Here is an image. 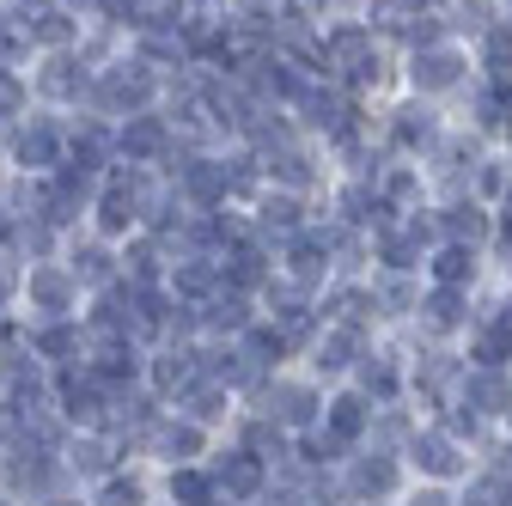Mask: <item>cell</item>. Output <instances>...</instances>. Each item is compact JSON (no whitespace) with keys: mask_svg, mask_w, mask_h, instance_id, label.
I'll list each match as a JSON object with an SVG mask.
<instances>
[{"mask_svg":"<svg viewBox=\"0 0 512 506\" xmlns=\"http://www.w3.org/2000/svg\"><path fill=\"white\" fill-rule=\"evenodd\" d=\"M19 299L31 305V324L80 318V287H74L68 263H31V269L19 275Z\"/></svg>","mask_w":512,"mask_h":506,"instance_id":"obj_1","label":"cell"},{"mask_svg":"<svg viewBox=\"0 0 512 506\" xmlns=\"http://www.w3.org/2000/svg\"><path fill=\"white\" fill-rule=\"evenodd\" d=\"M31 86H37L49 104H80V98L92 92V61H86V55H74V49H49Z\"/></svg>","mask_w":512,"mask_h":506,"instance_id":"obj_2","label":"cell"},{"mask_svg":"<svg viewBox=\"0 0 512 506\" xmlns=\"http://www.w3.org/2000/svg\"><path fill=\"white\" fill-rule=\"evenodd\" d=\"M61 159H68V135H61L49 116L19 122V135H13V165H25V171H43V177H49Z\"/></svg>","mask_w":512,"mask_h":506,"instance_id":"obj_3","label":"cell"},{"mask_svg":"<svg viewBox=\"0 0 512 506\" xmlns=\"http://www.w3.org/2000/svg\"><path fill=\"white\" fill-rule=\"evenodd\" d=\"M165 147H171L165 116H153V110L122 116V129H116V153H122V165H147V159H159Z\"/></svg>","mask_w":512,"mask_h":506,"instance_id":"obj_4","label":"cell"},{"mask_svg":"<svg viewBox=\"0 0 512 506\" xmlns=\"http://www.w3.org/2000/svg\"><path fill=\"white\" fill-rule=\"evenodd\" d=\"M68 275H74V287H86V293H104L110 281H122V263H116V250H110L104 238H92V244H74Z\"/></svg>","mask_w":512,"mask_h":506,"instance_id":"obj_5","label":"cell"},{"mask_svg":"<svg viewBox=\"0 0 512 506\" xmlns=\"http://www.w3.org/2000/svg\"><path fill=\"white\" fill-rule=\"evenodd\" d=\"M86 500H92V506H153V482H147L135 464H116L104 482L86 488Z\"/></svg>","mask_w":512,"mask_h":506,"instance_id":"obj_6","label":"cell"},{"mask_svg":"<svg viewBox=\"0 0 512 506\" xmlns=\"http://www.w3.org/2000/svg\"><path fill=\"white\" fill-rule=\"evenodd\" d=\"M214 494H226V500H244V494H256V488H263V458H256V452H226L214 470Z\"/></svg>","mask_w":512,"mask_h":506,"instance_id":"obj_7","label":"cell"},{"mask_svg":"<svg viewBox=\"0 0 512 506\" xmlns=\"http://www.w3.org/2000/svg\"><path fill=\"white\" fill-rule=\"evenodd\" d=\"M324 55H330V68H342L348 80H378V68H372V43H366V31H336L330 43H324Z\"/></svg>","mask_w":512,"mask_h":506,"instance_id":"obj_8","label":"cell"},{"mask_svg":"<svg viewBox=\"0 0 512 506\" xmlns=\"http://www.w3.org/2000/svg\"><path fill=\"white\" fill-rule=\"evenodd\" d=\"M165 500L171 506H208L220 494H214V476L202 464H177V470H165Z\"/></svg>","mask_w":512,"mask_h":506,"instance_id":"obj_9","label":"cell"},{"mask_svg":"<svg viewBox=\"0 0 512 506\" xmlns=\"http://www.w3.org/2000/svg\"><path fill=\"white\" fill-rule=\"evenodd\" d=\"M177 415L196 421V427H214V421L226 415V391L214 385V378H202V385H189V391L177 397Z\"/></svg>","mask_w":512,"mask_h":506,"instance_id":"obj_10","label":"cell"},{"mask_svg":"<svg viewBox=\"0 0 512 506\" xmlns=\"http://www.w3.org/2000/svg\"><path fill=\"white\" fill-rule=\"evenodd\" d=\"M171 293H177V299H208V293H214V263H202V257L177 263V269H171Z\"/></svg>","mask_w":512,"mask_h":506,"instance_id":"obj_11","label":"cell"},{"mask_svg":"<svg viewBox=\"0 0 512 506\" xmlns=\"http://www.w3.org/2000/svg\"><path fill=\"white\" fill-rule=\"evenodd\" d=\"M458 68H464V61H458L452 49H433V55H421V61H415V86L439 92V86H452V80H458Z\"/></svg>","mask_w":512,"mask_h":506,"instance_id":"obj_12","label":"cell"},{"mask_svg":"<svg viewBox=\"0 0 512 506\" xmlns=\"http://www.w3.org/2000/svg\"><path fill=\"white\" fill-rule=\"evenodd\" d=\"M196 324H208V330H244L250 318H244V299L238 293H208V311Z\"/></svg>","mask_w":512,"mask_h":506,"instance_id":"obj_13","label":"cell"},{"mask_svg":"<svg viewBox=\"0 0 512 506\" xmlns=\"http://www.w3.org/2000/svg\"><path fill=\"white\" fill-rule=\"evenodd\" d=\"M31 104V80L19 68H0V122H19Z\"/></svg>","mask_w":512,"mask_h":506,"instance_id":"obj_14","label":"cell"},{"mask_svg":"<svg viewBox=\"0 0 512 506\" xmlns=\"http://www.w3.org/2000/svg\"><path fill=\"white\" fill-rule=\"evenodd\" d=\"M470 403L506 409V378H500V372H476V378H470Z\"/></svg>","mask_w":512,"mask_h":506,"instance_id":"obj_15","label":"cell"},{"mask_svg":"<svg viewBox=\"0 0 512 506\" xmlns=\"http://www.w3.org/2000/svg\"><path fill=\"white\" fill-rule=\"evenodd\" d=\"M415 458H421L433 476H452V470H458V452L445 446V439H421V446H415Z\"/></svg>","mask_w":512,"mask_h":506,"instance_id":"obj_16","label":"cell"},{"mask_svg":"<svg viewBox=\"0 0 512 506\" xmlns=\"http://www.w3.org/2000/svg\"><path fill=\"white\" fill-rule=\"evenodd\" d=\"M330 427H336L342 439H348V433H360V427H366V403H360V397H342V403L330 409Z\"/></svg>","mask_w":512,"mask_h":506,"instance_id":"obj_17","label":"cell"},{"mask_svg":"<svg viewBox=\"0 0 512 506\" xmlns=\"http://www.w3.org/2000/svg\"><path fill=\"white\" fill-rule=\"evenodd\" d=\"M263 226H269V232H275V226H281V232H293V226H299V202L269 196V202H263Z\"/></svg>","mask_w":512,"mask_h":506,"instance_id":"obj_18","label":"cell"},{"mask_svg":"<svg viewBox=\"0 0 512 506\" xmlns=\"http://www.w3.org/2000/svg\"><path fill=\"white\" fill-rule=\"evenodd\" d=\"M269 403H281V409H269V415H281V421H305V415H311V397H305V391H293V385H281Z\"/></svg>","mask_w":512,"mask_h":506,"instance_id":"obj_19","label":"cell"},{"mask_svg":"<svg viewBox=\"0 0 512 506\" xmlns=\"http://www.w3.org/2000/svg\"><path fill=\"white\" fill-rule=\"evenodd\" d=\"M470 269H476V263H470V250H464V244H452V250L439 257V281H445V287H458Z\"/></svg>","mask_w":512,"mask_h":506,"instance_id":"obj_20","label":"cell"},{"mask_svg":"<svg viewBox=\"0 0 512 506\" xmlns=\"http://www.w3.org/2000/svg\"><path fill=\"white\" fill-rule=\"evenodd\" d=\"M232 281H238V287H256V281H263V250L244 244L238 257H232Z\"/></svg>","mask_w":512,"mask_h":506,"instance_id":"obj_21","label":"cell"},{"mask_svg":"<svg viewBox=\"0 0 512 506\" xmlns=\"http://www.w3.org/2000/svg\"><path fill=\"white\" fill-rule=\"evenodd\" d=\"M445 232H452V238H470V244H476V238L488 232V220H482L476 208H452V220H445Z\"/></svg>","mask_w":512,"mask_h":506,"instance_id":"obj_22","label":"cell"},{"mask_svg":"<svg viewBox=\"0 0 512 506\" xmlns=\"http://www.w3.org/2000/svg\"><path fill=\"white\" fill-rule=\"evenodd\" d=\"M427 318H433V324H458V318H464V311H458V293H452V287L433 293V299H427Z\"/></svg>","mask_w":512,"mask_h":506,"instance_id":"obj_23","label":"cell"},{"mask_svg":"<svg viewBox=\"0 0 512 506\" xmlns=\"http://www.w3.org/2000/svg\"><path fill=\"white\" fill-rule=\"evenodd\" d=\"M397 135H403V141H427V135H433V122H427V110H403V122H397Z\"/></svg>","mask_w":512,"mask_h":506,"instance_id":"obj_24","label":"cell"},{"mask_svg":"<svg viewBox=\"0 0 512 506\" xmlns=\"http://www.w3.org/2000/svg\"><path fill=\"white\" fill-rule=\"evenodd\" d=\"M366 494H384V488H391V464H360V476H354Z\"/></svg>","mask_w":512,"mask_h":506,"instance_id":"obj_25","label":"cell"},{"mask_svg":"<svg viewBox=\"0 0 512 506\" xmlns=\"http://www.w3.org/2000/svg\"><path fill=\"white\" fill-rule=\"evenodd\" d=\"M488 55H494V68H506V61H512V25H494L488 31Z\"/></svg>","mask_w":512,"mask_h":506,"instance_id":"obj_26","label":"cell"},{"mask_svg":"<svg viewBox=\"0 0 512 506\" xmlns=\"http://www.w3.org/2000/svg\"><path fill=\"white\" fill-rule=\"evenodd\" d=\"M31 506H92V500H86V488L68 482V488H55V494H43V500H31Z\"/></svg>","mask_w":512,"mask_h":506,"instance_id":"obj_27","label":"cell"},{"mask_svg":"<svg viewBox=\"0 0 512 506\" xmlns=\"http://www.w3.org/2000/svg\"><path fill=\"white\" fill-rule=\"evenodd\" d=\"M13 238H19V214L0 202V250H13Z\"/></svg>","mask_w":512,"mask_h":506,"instance_id":"obj_28","label":"cell"},{"mask_svg":"<svg viewBox=\"0 0 512 506\" xmlns=\"http://www.w3.org/2000/svg\"><path fill=\"white\" fill-rule=\"evenodd\" d=\"M281 177H287V183H305V177H311V171H305V153H281Z\"/></svg>","mask_w":512,"mask_h":506,"instance_id":"obj_29","label":"cell"},{"mask_svg":"<svg viewBox=\"0 0 512 506\" xmlns=\"http://www.w3.org/2000/svg\"><path fill=\"white\" fill-rule=\"evenodd\" d=\"M348 348H354V336H330V348H324V366H348Z\"/></svg>","mask_w":512,"mask_h":506,"instance_id":"obj_30","label":"cell"},{"mask_svg":"<svg viewBox=\"0 0 512 506\" xmlns=\"http://www.w3.org/2000/svg\"><path fill=\"white\" fill-rule=\"evenodd\" d=\"M348 220H366V189H348Z\"/></svg>","mask_w":512,"mask_h":506,"instance_id":"obj_31","label":"cell"},{"mask_svg":"<svg viewBox=\"0 0 512 506\" xmlns=\"http://www.w3.org/2000/svg\"><path fill=\"white\" fill-rule=\"evenodd\" d=\"M494 348H512V305L500 311V336H494Z\"/></svg>","mask_w":512,"mask_h":506,"instance_id":"obj_32","label":"cell"},{"mask_svg":"<svg viewBox=\"0 0 512 506\" xmlns=\"http://www.w3.org/2000/svg\"><path fill=\"white\" fill-rule=\"evenodd\" d=\"M421 506H445V500H439V494H433V500H421Z\"/></svg>","mask_w":512,"mask_h":506,"instance_id":"obj_33","label":"cell"},{"mask_svg":"<svg viewBox=\"0 0 512 506\" xmlns=\"http://www.w3.org/2000/svg\"><path fill=\"white\" fill-rule=\"evenodd\" d=\"M506 226H512V196H506Z\"/></svg>","mask_w":512,"mask_h":506,"instance_id":"obj_34","label":"cell"},{"mask_svg":"<svg viewBox=\"0 0 512 506\" xmlns=\"http://www.w3.org/2000/svg\"><path fill=\"white\" fill-rule=\"evenodd\" d=\"M0 458H7V446H0Z\"/></svg>","mask_w":512,"mask_h":506,"instance_id":"obj_35","label":"cell"}]
</instances>
